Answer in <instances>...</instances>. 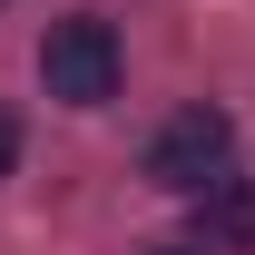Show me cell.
Wrapping results in <instances>:
<instances>
[{
    "instance_id": "1",
    "label": "cell",
    "mask_w": 255,
    "mask_h": 255,
    "mask_svg": "<svg viewBox=\"0 0 255 255\" xmlns=\"http://www.w3.org/2000/svg\"><path fill=\"white\" fill-rule=\"evenodd\" d=\"M236 177V118L226 108H177V118L147 137V187H167V196H206V187H226Z\"/></svg>"
},
{
    "instance_id": "4",
    "label": "cell",
    "mask_w": 255,
    "mask_h": 255,
    "mask_svg": "<svg viewBox=\"0 0 255 255\" xmlns=\"http://www.w3.org/2000/svg\"><path fill=\"white\" fill-rule=\"evenodd\" d=\"M10 167H20V118L0 108V177H10Z\"/></svg>"
},
{
    "instance_id": "5",
    "label": "cell",
    "mask_w": 255,
    "mask_h": 255,
    "mask_svg": "<svg viewBox=\"0 0 255 255\" xmlns=\"http://www.w3.org/2000/svg\"><path fill=\"white\" fill-rule=\"evenodd\" d=\"M137 255H206V246H137Z\"/></svg>"
},
{
    "instance_id": "2",
    "label": "cell",
    "mask_w": 255,
    "mask_h": 255,
    "mask_svg": "<svg viewBox=\"0 0 255 255\" xmlns=\"http://www.w3.org/2000/svg\"><path fill=\"white\" fill-rule=\"evenodd\" d=\"M39 89L59 98V108H108L118 98V30L108 20H49V39H39Z\"/></svg>"
},
{
    "instance_id": "3",
    "label": "cell",
    "mask_w": 255,
    "mask_h": 255,
    "mask_svg": "<svg viewBox=\"0 0 255 255\" xmlns=\"http://www.w3.org/2000/svg\"><path fill=\"white\" fill-rule=\"evenodd\" d=\"M196 216H206V246H255V177L206 187V196H196Z\"/></svg>"
}]
</instances>
